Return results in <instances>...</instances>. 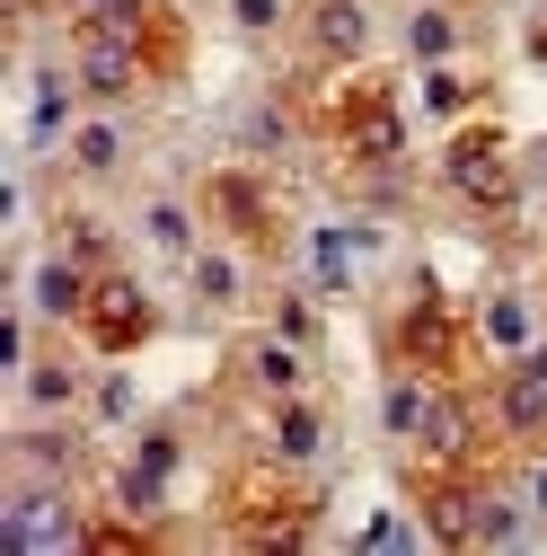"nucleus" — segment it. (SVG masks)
<instances>
[{
  "label": "nucleus",
  "mask_w": 547,
  "mask_h": 556,
  "mask_svg": "<svg viewBox=\"0 0 547 556\" xmlns=\"http://www.w3.org/2000/svg\"><path fill=\"white\" fill-rule=\"evenodd\" d=\"M239 18L247 27H274V0H239Z\"/></svg>",
  "instance_id": "nucleus-9"
},
{
  "label": "nucleus",
  "mask_w": 547,
  "mask_h": 556,
  "mask_svg": "<svg viewBox=\"0 0 547 556\" xmlns=\"http://www.w3.org/2000/svg\"><path fill=\"white\" fill-rule=\"evenodd\" d=\"M416 53H450V18L424 10V18H416Z\"/></svg>",
  "instance_id": "nucleus-7"
},
{
  "label": "nucleus",
  "mask_w": 547,
  "mask_h": 556,
  "mask_svg": "<svg viewBox=\"0 0 547 556\" xmlns=\"http://www.w3.org/2000/svg\"><path fill=\"white\" fill-rule=\"evenodd\" d=\"M72 160H80L89 177H106V168L124 160V142H115V124H89V132H80V142H72Z\"/></svg>",
  "instance_id": "nucleus-2"
},
{
  "label": "nucleus",
  "mask_w": 547,
  "mask_h": 556,
  "mask_svg": "<svg viewBox=\"0 0 547 556\" xmlns=\"http://www.w3.org/2000/svg\"><path fill=\"white\" fill-rule=\"evenodd\" d=\"M327 45H335V53L362 45V18H354V10H327Z\"/></svg>",
  "instance_id": "nucleus-8"
},
{
  "label": "nucleus",
  "mask_w": 547,
  "mask_h": 556,
  "mask_svg": "<svg viewBox=\"0 0 547 556\" xmlns=\"http://www.w3.org/2000/svg\"><path fill=\"white\" fill-rule=\"evenodd\" d=\"M194 283H203V301H230V292H239V265H221V256H203V265H194Z\"/></svg>",
  "instance_id": "nucleus-5"
},
{
  "label": "nucleus",
  "mask_w": 547,
  "mask_h": 556,
  "mask_svg": "<svg viewBox=\"0 0 547 556\" xmlns=\"http://www.w3.org/2000/svg\"><path fill=\"white\" fill-rule=\"evenodd\" d=\"M36 309H53V318L80 309V265H44V274H36Z\"/></svg>",
  "instance_id": "nucleus-1"
},
{
  "label": "nucleus",
  "mask_w": 547,
  "mask_h": 556,
  "mask_svg": "<svg viewBox=\"0 0 547 556\" xmlns=\"http://www.w3.org/2000/svg\"><path fill=\"white\" fill-rule=\"evenodd\" d=\"M256 380H265V389H292V380H301L292 344H265V354H256Z\"/></svg>",
  "instance_id": "nucleus-3"
},
{
  "label": "nucleus",
  "mask_w": 547,
  "mask_h": 556,
  "mask_svg": "<svg viewBox=\"0 0 547 556\" xmlns=\"http://www.w3.org/2000/svg\"><path fill=\"white\" fill-rule=\"evenodd\" d=\"M151 239L160 248H186V213H177V203H151Z\"/></svg>",
  "instance_id": "nucleus-6"
},
{
  "label": "nucleus",
  "mask_w": 547,
  "mask_h": 556,
  "mask_svg": "<svg viewBox=\"0 0 547 556\" xmlns=\"http://www.w3.org/2000/svg\"><path fill=\"white\" fill-rule=\"evenodd\" d=\"M283 451H292V459H309V451H318V415H309V406H292V415H283Z\"/></svg>",
  "instance_id": "nucleus-4"
},
{
  "label": "nucleus",
  "mask_w": 547,
  "mask_h": 556,
  "mask_svg": "<svg viewBox=\"0 0 547 556\" xmlns=\"http://www.w3.org/2000/svg\"><path fill=\"white\" fill-rule=\"evenodd\" d=\"M89 10H106V18H124V10H132V0H89Z\"/></svg>",
  "instance_id": "nucleus-10"
}]
</instances>
